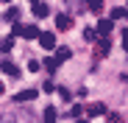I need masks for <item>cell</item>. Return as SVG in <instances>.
<instances>
[{
    "instance_id": "cell-1",
    "label": "cell",
    "mask_w": 128,
    "mask_h": 123,
    "mask_svg": "<svg viewBox=\"0 0 128 123\" xmlns=\"http://www.w3.org/2000/svg\"><path fill=\"white\" fill-rule=\"evenodd\" d=\"M109 48H112V34H100L95 39V59H106Z\"/></svg>"
},
{
    "instance_id": "cell-2",
    "label": "cell",
    "mask_w": 128,
    "mask_h": 123,
    "mask_svg": "<svg viewBox=\"0 0 128 123\" xmlns=\"http://www.w3.org/2000/svg\"><path fill=\"white\" fill-rule=\"evenodd\" d=\"M39 45L45 48V50H53V48H56V34H50V31L39 34Z\"/></svg>"
},
{
    "instance_id": "cell-3",
    "label": "cell",
    "mask_w": 128,
    "mask_h": 123,
    "mask_svg": "<svg viewBox=\"0 0 128 123\" xmlns=\"http://www.w3.org/2000/svg\"><path fill=\"white\" fill-rule=\"evenodd\" d=\"M56 28L58 31H70L72 28V17L70 14H56Z\"/></svg>"
},
{
    "instance_id": "cell-4",
    "label": "cell",
    "mask_w": 128,
    "mask_h": 123,
    "mask_svg": "<svg viewBox=\"0 0 128 123\" xmlns=\"http://www.w3.org/2000/svg\"><path fill=\"white\" fill-rule=\"evenodd\" d=\"M0 70H3V73H8V76H20V67L14 65V62H8V59H3V62H0Z\"/></svg>"
},
{
    "instance_id": "cell-5",
    "label": "cell",
    "mask_w": 128,
    "mask_h": 123,
    "mask_svg": "<svg viewBox=\"0 0 128 123\" xmlns=\"http://www.w3.org/2000/svg\"><path fill=\"white\" fill-rule=\"evenodd\" d=\"M86 115H89V117H98V115H106V106H103V104H89V106H86Z\"/></svg>"
},
{
    "instance_id": "cell-6",
    "label": "cell",
    "mask_w": 128,
    "mask_h": 123,
    "mask_svg": "<svg viewBox=\"0 0 128 123\" xmlns=\"http://www.w3.org/2000/svg\"><path fill=\"white\" fill-rule=\"evenodd\" d=\"M48 14H50V9H48L45 3H39V0H36V3H34V17L42 20V17H48Z\"/></svg>"
},
{
    "instance_id": "cell-7",
    "label": "cell",
    "mask_w": 128,
    "mask_h": 123,
    "mask_svg": "<svg viewBox=\"0 0 128 123\" xmlns=\"http://www.w3.org/2000/svg\"><path fill=\"white\" fill-rule=\"evenodd\" d=\"M34 98H36V90H22V92L14 95V101H20V104H22V101H34Z\"/></svg>"
},
{
    "instance_id": "cell-8",
    "label": "cell",
    "mask_w": 128,
    "mask_h": 123,
    "mask_svg": "<svg viewBox=\"0 0 128 123\" xmlns=\"http://www.w3.org/2000/svg\"><path fill=\"white\" fill-rule=\"evenodd\" d=\"M20 36H25V39H36V36H39V28H36V25H22V34H20Z\"/></svg>"
},
{
    "instance_id": "cell-9",
    "label": "cell",
    "mask_w": 128,
    "mask_h": 123,
    "mask_svg": "<svg viewBox=\"0 0 128 123\" xmlns=\"http://www.w3.org/2000/svg\"><path fill=\"white\" fill-rule=\"evenodd\" d=\"M112 20H98V34H112Z\"/></svg>"
},
{
    "instance_id": "cell-10",
    "label": "cell",
    "mask_w": 128,
    "mask_h": 123,
    "mask_svg": "<svg viewBox=\"0 0 128 123\" xmlns=\"http://www.w3.org/2000/svg\"><path fill=\"white\" fill-rule=\"evenodd\" d=\"M70 56H72V48H58V50H56V59H58V62L70 59Z\"/></svg>"
},
{
    "instance_id": "cell-11",
    "label": "cell",
    "mask_w": 128,
    "mask_h": 123,
    "mask_svg": "<svg viewBox=\"0 0 128 123\" xmlns=\"http://www.w3.org/2000/svg\"><path fill=\"white\" fill-rule=\"evenodd\" d=\"M86 6H89L95 14H100V11H103V0H86Z\"/></svg>"
},
{
    "instance_id": "cell-12",
    "label": "cell",
    "mask_w": 128,
    "mask_h": 123,
    "mask_svg": "<svg viewBox=\"0 0 128 123\" xmlns=\"http://www.w3.org/2000/svg\"><path fill=\"white\" fill-rule=\"evenodd\" d=\"M70 117H75V120H78V117H84V106H81V104H72V109H70Z\"/></svg>"
},
{
    "instance_id": "cell-13",
    "label": "cell",
    "mask_w": 128,
    "mask_h": 123,
    "mask_svg": "<svg viewBox=\"0 0 128 123\" xmlns=\"http://www.w3.org/2000/svg\"><path fill=\"white\" fill-rule=\"evenodd\" d=\"M17 17H20V11H17V9H8V11L3 14V20H8V23H17Z\"/></svg>"
},
{
    "instance_id": "cell-14",
    "label": "cell",
    "mask_w": 128,
    "mask_h": 123,
    "mask_svg": "<svg viewBox=\"0 0 128 123\" xmlns=\"http://www.w3.org/2000/svg\"><path fill=\"white\" fill-rule=\"evenodd\" d=\"M98 36H100V34H98V31H92V28H86V31H84V39H86V42H95Z\"/></svg>"
},
{
    "instance_id": "cell-15",
    "label": "cell",
    "mask_w": 128,
    "mask_h": 123,
    "mask_svg": "<svg viewBox=\"0 0 128 123\" xmlns=\"http://www.w3.org/2000/svg\"><path fill=\"white\" fill-rule=\"evenodd\" d=\"M56 117H58V115H56V109H53V106H48V109H45V120H48V123H53Z\"/></svg>"
},
{
    "instance_id": "cell-16",
    "label": "cell",
    "mask_w": 128,
    "mask_h": 123,
    "mask_svg": "<svg viewBox=\"0 0 128 123\" xmlns=\"http://www.w3.org/2000/svg\"><path fill=\"white\" fill-rule=\"evenodd\" d=\"M120 17H128V11H125V9H120V6H117V9H114V11H112V20H120Z\"/></svg>"
},
{
    "instance_id": "cell-17",
    "label": "cell",
    "mask_w": 128,
    "mask_h": 123,
    "mask_svg": "<svg viewBox=\"0 0 128 123\" xmlns=\"http://www.w3.org/2000/svg\"><path fill=\"white\" fill-rule=\"evenodd\" d=\"M45 67H48V70H56V67H58V59H45Z\"/></svg>"
},
{
    "instance_id": "cell-18",
    "label": "cell",
    "mask_w": 128,
    "mask_h": 123,
    "mask_svg": "<svg viewBox=\"0 0 128 123\" xmlns=\"http://www.w3.org/2000/svg\"><path fill=\"white\" fill-rule=\"evenodd\" d=\"M0 48H3V50H11V48H14V39H3V42H0Z\"/></svg>"
},
{
    "instance_id": "cell-19",
    "label": "cell",
    "mask_w": 128,
    "mask_h": 123,
    "mask_svg": "<svg viewBox=\"0 0 128 123\" xmlns=\"http://www.w3.org/2000/svg\"><path fill=\"white\" fill-rule=\"evenodd\" d=\"M42 90H45V92H53V90H56V84H53V81H45V84H42Z\"/></svg>"
},
{
    "instance_id": "cell-20",
    "label": "cell",
    "mask_w": 128,
    "mask_h": 123,
    "mask_svg": "<svg viewBox=\"0 0 128 123\" xmlns=\"http://www.w3.org/2000/svg\"><path fill=\"white\" fill-rule=\"evenodd\" d=\"M120 36H122V48H125V50H128V28H125V31H122V34H120Z\"/></svg>"
},
{
    "instance_id": "cell-21",
    "label": "cell",
    "mask_w": 128,
    "mask_h": 123,
    "mask_svg": "<svg viewBox=\"0 0 128 123\" xmlns=\"http://www.w3.org/2000/svg\"><path fill=\"white\" fill-rule=\"evenodd\" d=\"M3 92H6V84H3V81H0V95H3Z\"/></svg>"
},
{
    "instance_id": "cell-22",
    "label": "cell",
    "mask_w": 128,
    "mask_h": 123,
    "mask_svg": "<svg viewBox=\"0 0 128 123\" xmlns=\"http://www.w3.org/2000/svg\"><path fill=\"white\" fill-rule=\"evenodd\" d=\"M28 3H36V0H28Z\"/></svg>"
},
{
    "instance_id": "cell-23",
    "label": "cell",
    "mask_w": 128,
    "mask_h": 123,
    "mask_svg": "<svg viewBox=\"0 0 128 123\" xmlns=\"http://www.w3.org/2000/svg\"><path fill=\"white\" fill-rule=\"evenodd\" d=\"M3 3H11V0H3Z\"/></svg>"
}]
</instances>
